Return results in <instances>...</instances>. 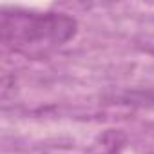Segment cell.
Masks as SVG:
<instances>
[{
	"label": "cell",
	"instance_id": "obj_1",
	"mask_svg": "<svg viewBox=\"0 0 154 154\" xmlns=\"http://www.w3.org/2000/svg\"><path fill=\"white\" fill-rule=\"evenodd\" d=\"M145 98H147V103H150V105H154V96H150V94H147Z\"/></svg>",
	"mask_w": 154,
	"mask_h": 154
}]
</instances>
